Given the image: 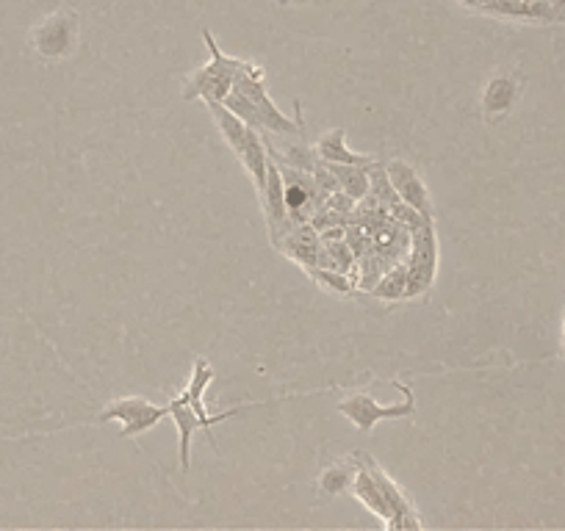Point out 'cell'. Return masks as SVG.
Instances as JSON below:
<instances>
[{"label": "cell", "mask_w": 565, "mask_h": 531, "mask_svg": "<svg viewBox=\"0 0 565 531\" xmlns=\"http://www.w3.org/2000/svg\"><path fill=\"white\" fill-rule=\"evenodd\" d=\"M78 17L73 12H56L45 17L31 34V45L42 59L61 61L70 59L78 48Z\"/></svg>", "instance_id": "obj_5"}, {"label": "cell", "mask_w": 565, "mask_h": 531, "mask_svg": "<svg viewBox=\"0 0 565 531\" xmlns=\"http://www.w3.org/2000/svg\"><path fill=\"white\" fill-rule=\"evenodd\" d=\"M355 460H358V457H355ZM349 493H352V498H358L372 515L383 520V523L385 520H391V515H394V512H391V504L385 501L383 490H380V484H377L372 471H369L361 460H358V471H355V479H352Z\"/></svg>", "instance_id": "obj_14"}, {"label": "cell", "mask_w": 565, "mask_h": 531, "mask_svg": "<svg viewBox=\"0 0 565 531\" xmlns=\"http://www.w3.org/2000/svg\"><path fill=\"white\" fill-rule=\"evenodd\" d=\"M383 169L394 191H397L399 200L408 202L410 208H416L424 216L435 219L433 197H430V189H427V183H424V177L419 175L416 166L408 164L405 158H388V161H383Z\"/></svg>", "instance_id": "obj_8"}, {"label": "cell", "mask_w": 565, "mask_h": 531, "mask_svg": "<svg viewBox=\"0 0 565 531\" xmlns=\"http://www.w3.org/2000/svg\"><path fill=\"white\" fill-rule=\"evenodd\" d=\"M316 147V155L325 161V164H355V166H369L374 164L372 155L355 153L347 144V130L344 128H333L319 136V142L313 144Z\"/></svg>", "instance_id": "obj_13"}, {"label": "cell", "mask_w": 565, "mask_h": 531, "mask_svg": "<svg viewBox=\"0 0 565 531\" xmlns=\"http://www.w3.org/2000/svg\"><path fill=\"white\" fill-rule=\"evenodd\" d=\"M211 382H214V368H211V363H208L205 357H197L192 368V379H189V385H186V390H181V393L186 396V402L194 407V413L200 415V421L205 424V432H208V440H211V446L217 449V443H214V437H211V429H214L219 421H228L233 415H239L241 407L239 410H228V413L219 415L208 413V410H205V390L211 388Z\"/></svg>", "instance_id": "obj_9"}, {"label": "cell", "mask_w": 565, "mask_h": 531, "mask_svg": "<svg viewBox=\"0 0 565 531\" xmlns=\"http://www.w3.org/2000/svg\"><path fill=\"white\" fill-rule=\"evenodd\" d=\"M169 418L167 404H153L142 396H122L92 418V424H120V437H139Z\"/></svg>", "instance_id": "obj_4"}, {"label": "cell", "mask_w": 565, "mask_h": 531, "mask_svg": "<svg viewBox=\"0 0 565 531\" xmlns=\"http://www.w3.org/2000/svg\"><path fill=\"white\" fill-rule=\"evenodd\" d=\"M460 6H466V9H471V12H480V14H488V17H493V9H496V3L499 0H457Z\"/></svg>", "instance_id": "obj_19"}, {"label": "cell", "mask_w": 565, "mask_h": 531, "mask_svg": "<svg viewBox=\"0 0 565 531\" xmlns=\"http://www.w3.org/2000/svg\"><path fill=\"white\" fill-rule=\"evenodd\" d=\"M333 169V175L338 180V189L349 194L355 202H361L363 197H369V166L355 164H327Z\"/></svg>", "instance_id": "obj_15"}, {"label": "cell", "mask_w": 565, "mask_h": 531, "mask_svg": "<svg viewBox=\"0 0 565 531\" xmlns=\"http://www.w3.org/2000/svg\"><path fill=\"white\" fill-rule=\"evenodd\" d=\"M266 144V153L277 166H291L302 172H313L322 164V158L316 155V147L302 142V136H275V133H261Z\"/></svg>", "instance_id": "obj_10"}, {"label": "cell", "mask_w": 565, "mask_h": 531, "mask_svg": "<svg viewBox=\"0 0 565 531\" xmlns=\"http://www.w3.org/2000/svg\"><path fill=\"white\" fill-rule=\"evenodd\" d=\"M308 277L313 283L319 285L322 291H330V294H341V296H352L358 291L355 280H349L347 272H336V269H325V266H313L308 269Z\"/></svg>", "instance_id": "obj_18"}, {"label": "cell", "mask_w": 565, "mask_h": 531, "mask_svg": "<svg viewBox=\"0 0 565 531\" xmlns=\"http://www.w3.org/2000/svg\"><path fill=\"white\" fill-rule=\"evenodd\" d=\"M203 39L205 48L211 53V59L205 61L200 70H194L186 83H183V100H225V97L233 92V81L236 75L244 67L247 59H236V56H228L222 53V48L217 45L214 34L203 28Z\"/></svg>", "instance_id": "obj_2"}, {"label": "cell", "mask_w": 565, "mask_h": 531, "mask_svg": "<svg viewBox=\"0 0 565 531\" xmlns=\"http://www.w3.org/2000/svg\"><path fill=\"white\" fill-rule=\"evenodd\" d=\"M205 108L214 119V125L222 133V139L228 144L233 155L239 158V164L244 166V172L250 175L255 186V194H261L266 186V166H269V153H266L264 136L255 128H250L244 119H239L230 111L225 103L219 100H205Z\"/></svg>", "instance_id": "obj_1"}, {"label": "cell", "mask_w": 565, "mask_h": 531, "mask_svg": "<svg viewBox=\"0 0 565 531\" xmlns=\"http://www.w3.org/2000/svg\"><path fill=\"white\" fill-rule=\"evenodd\" d=\"M405 288H408V266H397V269H388L369 294L383 302H399L405 299Z\"/></svg>", "instance_id": "obj_17"}, {"label": "cell", "mask_w": 565, "mask_h": 531, "mask_svg": "<svg viewBox=\"0 0 565 531\" xmlns=\"http://www.w3.org/2000/svg\"><path fill=\"white\" fill-rule=\"evenodd\" d=\"M521 95H524V78L516 70H496L482 86V117L488 122L507 119L518 106Z\"/></svg>", "instance_id": "obj_7"}, {"label": "cell", "mask_w": 565, "mask_h": 531, "mask_svg": "<svg viewBox=\"0 0 565 531\" xmlns=\"http://www.w3.org/2000/svg\"><path fill=\"white\" fill-rule=\"evenodd\" d=\"M358 460L372 471V476L377 479V484H380V490H383V496H385V501L391 504V520H385V529H391V531H421L424 526H421V520H419V515H416V507L410 504V498L402 493V487H399L391 476H388V471H385L383 465L380 462L374 460V457H369L366 451H358L355 454Z\"/></svg>", "instance_id": "obj_6"}, {"label": "cell", "mask_w": 565, "mask_h": 531, "mask_svg": "<svg viewBox=\"0 0 565 531\" xmlns=\"http://www.w3.org/2000/svg\"><path fill=\"white\" fill-rule=\"evenodd\" d=\"M394 388L402 390V402L399 404H380L369 393H349L336 404V410L358 432H372L380 421H397V418H413L416 415V396L405 382H391Z\"/></svg>", "instance_id": "obj_3"}, {"label": "cell", "mask_w": 565, "mask_h": 531, "mask_svg": "<svg viewBox=\"0 0 565 531\" xmlns=\"http://www.w3.org/2000/svg\"><path fill=\"white\" fill-rule=\"evenodd\" d=\"M167 407L169 418H172V424H175L178 435H181V471L189 473V468H192V437L197 435V432H205V424L200 421V415L194 413L192 404L186 402L183 393L172 396Z\"/></svg>", "instance_id": "obj_12"}, {"label": "cell", "mask_w": 565, "mask_h": 531, "mask_svg": "<svg viewBox=\"0 0 565 531\" xmlns=\"http://www.w3.org/2000/svg\"><path fill=\"white\" fill-rule=\"evenodd\" d=\"M305 3H311V0H277V6H280V9H291V6H305Z\"/></svg>", "instance_id": "obj_21"}, {"label": "cell", "mask_w": 565, "mask_h": 531, "mask_svg": "<svg viewBox=\"0 0 565 531\" xmlns=\"http://www.w3.org/2000/svg\"><path fill=\"white\" fill-rule=\"evenodd\" d=\"M355 471H358V460L355 457L349 462H333V465H327L325 471L319 473L316 484H319V490L327 493V496H341V493H349Z\"/></svg>", "instance_id": "obj_16"}, {"label": "cell", "mask_w": 565, "mask_h": 531, "mask_svg": "<svg viewBox=\"0 0 565 531\" xmlns=\"http://www.w3.org/2000/svg\"><path fill=\"white\" fill-rule=\"evenodd\" d=\"M549 6H552L554 23H565V0H549Z\"/></svg>", "instance_id": "obj_20"}, {"label": "cell", "mask_w": 565, "mask_h": 531, "mask_svg": "<svg viewBox=\"0 0 565 531\" xmlns=\"http://www.w3.org/2000/svg\"><path fill=\"white\" fill-rule=\"evenodd\" d=\"M277 252H283L286 258H291L294 263H300L302 269L308 272L319 263V249H322V238L313 230L311 222L297 225L294 230H289L286 236L280 238L275 244Z\"/></svg>", "instance_id": "obj_11"}]
</instances>
